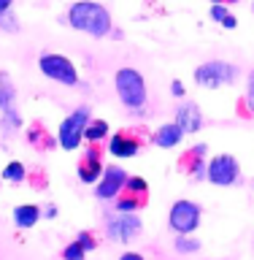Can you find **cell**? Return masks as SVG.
<instances>
[{"mask_svg": "<svg viewBox=\"0 0 254 260\" xmlns=\"http://www.w3.org/2000/svg\"><path fill=\"white\" fill-rule=\"evenodd\" d=\"M68 24L92 38H105L111 32V14L108 8L92 0H79L68 8Z\"/></svg>", "mask_w": 254, "mask_h": 260, "instance_id": "6da1fadb", "label": "cell"}, {"mask_svg": "<svg viewBox=\"0 0 254 260\" xmlns=\"http://www.w3.org/2000/svg\"><path fill=\"white\" fill-rule=\"evenodd\" d=\"M114 87H117L122 106H127L133 111H141L146 106V98H149V92H146V79L135 68H119L117 76H114Z\"/></svg>", "mask_w": 254, "mask_h": 260, "instance_id": "7a4b0ae2", "label": "cell"}, {"mask_svg": "<svg viewBox=\"0 0 254 260\" xmlns=\"http://www.w3.org/2000/svg\"><path fill=\"white\" fill-rule=\"evenodd\" d=\"M89 119H92L89 106H79V109H73L68 117L62 119L60 133H57V144H60L65 152H76L81 146V141H84V130L89 125Z\"/></svg>", "mask_w": 254, "mask_h": 260, "instance_id": "3957f363", "label": "cell"}, {"mask_svg": "<svg viewBox=\"0 0 254 260\" xmlns=\"http://www.w3.org/2000/svg\"><path fill=\"white\" fill-rule=\"evenodd\" d=\"M238 79V65L225 62V60H211L203 62L198 71H195V81L206 89H219L225 84H233Z\"/></svg>", "mask_w": 254, "mask_h": 260, "instance_id": "277c9868", "label": "cell"}, {"mask_svg": "<svg viewBox=\"0 0 254 260\" xmlns=\"http://www.w3.org/2000/svg\"><path fill=\"white\" fill-rule=\"evenodd\" d=\"M38 68L46 79L57 81L62 87H76L79 84V71L68 57L62 54H41L38 57Z\"/></svg>", "mask_w": 254, "mask_h": 260, "instance_id": "5b68a950", "label": "cell"}, {"mask_svg": "<svg viewBox=\"0 0 254 260\" xmlns=\"http://www.w3.org/2000/svg\"><path fill=\"white\" fill-rule=\"evenodd\" d=\"M200 217H203V211H200L198 203H192V201H176L173 206H170L168 225H170V231H176L178 236H190V233L198 231Z\"/></svg>", "mask_w": 254, "mask_h": 260, "instance_id": "8992f818", "label": "cell"}, {"mask_svg": "<svg viewBox=\"0 0 254 260\" xmlns=\"http://www.w3.org/2000/svg\"><path fill=\"white\" fill-rule=\"evenodd\" d=\"M238 176H241V162L233 154H216L206 166V179L216 187H230L238 182Z\"/></svg>", "mask_w": 254, "mask_h": 260, "instance_id": "52a82bcc", "label": "cell"}, {"mask_svg": "<svg viewBox=\"0 0 254 260\" xmlns=\"http://www.w3.org/2000/svg\"><path fill=\"white\" fill-rule=\"evenodd\" d=\"M105 231H108L111 241H119V244L135 241L138 233H141V217H135V214H114L108 222H105Z\"/></svg>", "mask_w": 254, "mask_h": 260, "instance_id": "ba28073f", "label": "cell"}, {"mask_svg": "<svg viewBox=\"0 0 254 260\" xmlns=\"http://www.w3.org/2000/svg\"><path fill=\"white\" fill-rule=\"evenodd\" d=\"M127 184V171H122L119 166H105L103 168V176L97 179V190H95V198L97 201H111L125 190Z\"/></svg>", "mask_w": 254, "mask_h": 260, "instance_id": "9c48e42d", "label": "cell"}, {"mask_svg": "<svg viewBox=\"0 0 254 260\" xmlns=\"http://www.w3.org/2000/svg\"><path fill=\"white\" fill-rule=\"evenodd\" d=\"M108 152L114 157H135L141 152V138H138L135 130H119V133L111 136Z\"/></svg>", "mask_w": 254, "mask_h": 260, "instance_id": "30bf717a", "label": "cell"}, {"mask_svg": "<svg viewBox=\"0 0 254 260\" xmlns=\"http://www.w3.org/2000/svg\"><path fill=\"white\" fill-rule=\"evenodd\" d=\"M103 176V160H100V149L92 144L89 149L84 152V157L79 162V179L84 184H95L97 179Z\"/></svg>", "mask_w": 254, "mask_h": 260, "instance_id": "8fae6325", "label": "cell"}, {"mask_svg": "<svg viewBox=\"0 0 254 260\" xmlns=\"http://www.w3.org/2000/svg\"><path fill=\"white\" fill-rule=\"evenodd\" d=\"M176 125L184 130V133H198L203 127V114L195 103H182L176 109Z\"/></svg>", "mask_w": 254, "mask_h": 260, "instance_id": "7c38bea8", "label": "cell"}, {"mask_svg": "<svg viewBox=\"0 0 254 260\" xmlns=\"http://www.w3.org/2000/svg\"><path fill=\"white\" fill-rule=\"evenodd\" d=\"M182 138H184V130L173 122V125H162L157 133H154L152 141L157 144V146H162V149H173V146H178Z\"/></svg>", "mask_w": 254, "mask_h": 260, "instance_id": "4fadbf2b", "label": "cell"}, {"mask_svg": "<svg viewBox=\"0 0 254 260\" xmlns=\"http://www.w3.org/2000/svg\"><path fill=\"white\" fill-rule=\"evenodd\" d=\"M149 203V195H135V192H122L117 195V211L119 214H135L138 209H143Z\"/></svg>", "mask_w": 254, "mask_h": 260, "instance_id": "5bb4252c", "label": "cell"}, {"mask_svg": "<svg viewBox=\"0 0 254 260\" xmlns=\"http://www.w3.org/2000/svg\"><path fill=\"white\" fill-rule=\"evenodd\" d=\"M41 219V209L35 203H22V206L14 209V222L16 228H32Z\"/></svg>", "mask_w": 254, "mask_h": 260, "instance_id": "9a60e30c", "label": "cell"}, {"mask_svg": "<svg viewBox=\"0 0 254 260\" xmlns=\"http://www.w3.org/2000/svg\"><path fill=\"white\" fill-rule=\"evenodd\" d=\"M105 136H108V122L105 119H89V125L84 130V138L89 144H100L105 141Z\"/></svg>", "mask_w": 254, "mask_h": 260, "instance_id": "2e32d148", "label": "cell"}, {"mask_svg": "<svg viewBox=\"0 0 254 260\" xmlns=\"http://www.w3.org/2000/svg\"><path fill=\"white\" fill-rule=\"evenodd\" d=\"M211 19L219 22V24H222V27H227V30H233L235 24H238V19H235V16L227 11L225 3H211Z\"/></svg>", "mask_w": 254, "mask_h": 260, "instance_id": "e0dca14e", "label": "cell"}, {"mask_svg": "<svg viewBox=\"0 0 254 260\" xmlns=\"http://www.w3.org/2000/svg\"><path fill=\"white\" fill-rule=\"evenodd\" d=\"M24 176H27V174H24V166H22V162H8V166L3 168V179H6V182H24Z\"/></svg>", "mask_w": 254, "mask_h": 260, "instance_id": "ac0fdd59", "label": "cell"}, {"mask_svg": "<svg viewBox=\"0 0 254 260\" xmlns=\"http://www.w3.org/2000/svg\"><path fill=\"white\" fill-rule=\"evenodd\" d=\"M200 249V241L198 239H190V236H178L176 239V252H182V255H192V252Z\"/></svg>", "mask_w": 254, "mask_h": 260, "instance_id": "d6986e66", "label": "cell"}, {"mask_svg": "<svg viewBox=\"0 0 254 260\" xmlns=\"http://www.w3.org/2000/svg\"><path fill=\"white\" fill-rule=\"evenodd\" d=\"M87 257V249L81 247L79 241H70L68 247L62 249V260H84Z\"/></svg>", "mask_w": 254, "mask_h": 260, "instance_id": "ffe728a7", "label": "cell"}, {"mask_svg": "<svg viewBox=\"0 0 254 260\" xmlns=\"http://www.w3.org/2000/svg\"><path fill=\"white\" fill-rule=\"evenodd\" d=\"M125 190L127 192H135V195H149V184H146L141 176H127Z\"/></svg>", "mask_w": 254, "mask_h": 260, "instance_id": "44dd1931", "label": "cell"}, {"mask_svg": "<svg viewBox=\"0 0 254 260\" xmlns=\"http://www.w3.org/2000/svg\"><path fill=\"white\" fill-rule=\"evenodd\" d=\"M246 106H249V111L254 114V71L249 73V81H246Z\"/></svg>", "mask_w": 254, "mask_h": 260, "instance_id": "7402d4cb", "label": "cell"}, {"mask_svg": "<svg viewBox=\"0 0 254 260\" xmlns=\"http://www.w3.org/2000/svg\"><path fill=\"white\" fill-rule=\"evenodd\" d=\"M76 241H79V244H81V247H84L87 252L97 247V241L92 239V233H79V236H76Z\"/></svg>", "mask_w": 254, "mask_h": 260, "instance_id": "603a6c76", "label": "cell"}, {"mask_svg": "<svg viewBox=\"0 0 254 260\" xmlns=\"http://www.w3.org/2000/svg\"><path fill=\"white\" fill-rule=\"evenodd\" d=\"M30 141H32V144H38V127H32V130H30ZM41 141L46 144V149H49V146L54 144L52 138H46V133H44V130H41Z\"/></svg>", "mask_w": 254, "mask_h": 260, "instance_id": "cb8c5ba5", "label": "cell"}, {"mask_svg": "<svg viewBox=\"0 0 254 260\" xmlns=\"http://www.w3.org/2000/svg\"><path fill=\"white\" fill-rule=\"evenodd\" d=\"M0 27H3V30H8V32H14L16 30V24H14V16L11 14H3V16H0Z\"/></svg>", "mask_w": 254, "mask_h": 260, "instance_id": "d4e9b609", "label": "cell"}, {"mask_svg": "<svg viewBox=\"0 0 254 260\" xmlns=\"http://www.w3.org/2000/svg\"><path fill=\"white\" fill-rule=\"evenodd\" d=\"M41 217H44V219H54L57 217V206H54V203H46V206L41 209Z\"/></svg>", "mask_w": 254, "mask_h": 260, "instance_id": "484cf974", "label": "cell"}, {"mask_svg": "<svg viewBox=\"0 0 254 260\" xmlns=\"http://www.w3.org/2000/svg\"><path fill=\"white\" fill-rule=\"evenodd\" d=\"M170 92H173L176 98H184V84L178 79H173V84H170Z\"/></svg>", "mask_w": 254, "mask_h": 260, "instance_id": "4316f807", "label": "cell"}, {"mask_svg": "<svg viewBox=\"0 0 254 260\" xmlns=\"http://www.w3.org/2000/svg\"><path fill=\"white\" fill-rule=\"evenodd\" d=\"M119 260H146L143 255H138V252H125V255H122Z\"/></svg>", "mask_w": 254, "mask_h": 260, "instance_id": "83f0119b", "label": "cell"}, {"mask_svg": "<svg viewBox=\"0 0 254 260\" xmlns=\"http://www.w3.org/2000/svg\"><path fill=\"white\" fill-rule=\"evenodd\" d=\"M11 3H14V0H0V16H3L8 8H11Z\"/></svg>", "mask_w": 254, "mask_h": 260, "instance_id": "f1b7e54d", "label": "cell"}, {"mask_svg": "<svg viewBox=\"0 0 254 260\" xmlns=\"http://www.w3.org/2000/svg\"><path fill=\"white\" fill-rule=\"evenodd\" d=\"M211 3H225L227 6V3H238V0H211Z\"/></svg>", "mask_w": 254, "mask_h": 260, "instance_id": "f546056e", "label": "cell"}, {"mask_svg": "<svg viewBox=\"0 0 254 260\" xmlns=\"http://www.w3.org/2000/svg\"><path fill=\"white\" fill-rule=\"evenodd\" d=\"M251 8H254V3H251Z\"/></svg>", "mask_w": 254, "mask_h": 260, "instance_id": "4dcf8cb0", "label": "cell"}]
</instances>
